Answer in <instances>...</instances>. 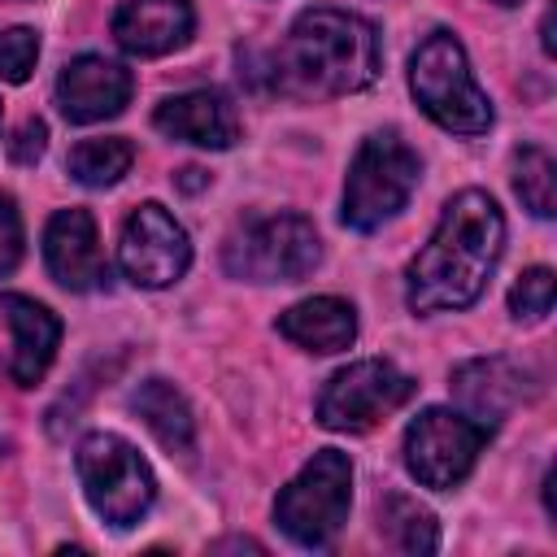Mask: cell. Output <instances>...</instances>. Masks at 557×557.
<instances>
[{
  "label": "cell",
  "instance_id": "obj_1",
  "mask_svg": "<svg viewBox=\"0 0 557 557\" xmlns=\"http://www.w3.org/2000/svg\"><path fill=\"white\" fill-rule=\"evenodd\" d=\"M505 248V218L496 200L479 187L457 191L426 248L409 261L405 270V300L413 313H444V309H466L483 296L487 274L496 270Z\"/></svg>",
  "mask_w": 557,
  "mask_h": 557
},
{
  "label": "cell",
  "instance_id": "obj_2",
  "mask_svg": "<svg viewBox=\"0 0 557 557\" xmlns=\"http://www.w3.org/2000/svg\"><path fill=\"white\" fill-rule=\"evenodd\" d=\"M383 48L379 30L344 9H305L278 52V74L296 91L348 96L379 78Z\"/></svg>",
  "mask_w": 557,
  "mask_h": 557
},
{
  "label": "cell",
  "instance_id": "obj_3",
  "mask_svg": "<svg viewBox=\"0 0 557 557\" xmlns=\"http://www.w3.org/2000/svg\"><path fill=\"white\" fill-rule=\"evenodd\" d=\"M409 87L422 113L453 135H483L492 126V104L470 74L466 48L448 30H431L418 44L409 61Z\"/></svg>",
  "mask_w": 557,
  "mask_h": 557
},
{
  "label": "cell",
  "instance_id": "obj_4",
  "mask_svg": "<svg viewBox=\"0 0 557 557\" xmlns=\"http://www.w3.org/2000/svg\"><path fill=\"white\" fill-rule=\"evenodd\" d=\"M418 178H422V161L396 131L366 135L348 165V183H344V209H339L344 226L379 231L409 205Z\"/></svg>",
  "mask_w": 557,
  "mask_h": 557
},
{
  "label": "cell",
  "instance_id": "obj_5",
  "mask_svg": "<svg viewBox=\"0 0 557 557\" xmlns=\"http://www.w3.org/2000/svg\"><path fill=\"white\" fill-rule=\"evenodd\" d=\"M318 261H322V239L313 222L300 213L252 218L222 248L226 274L244 283H300L318 270Z\"/></svg>",
  "mask_w": 557,
  "mask_h": 557
},
{
  "label": "cell",
  "instance_id": "obj_6",
  "mask_svg": "<svg viewBox=\"0 0 557 557\" xmlns=\"http://www.w3.org/2000/svg\"><path fill=\"white\" fill-rule=\"evenodd\" d=\"M352 505V466L339 448H318L300 474L278 492L274 500V522L283 527L287 540L305 548H326L335 531L348 522Z\"/></svg>",
  "mask_w": 557,
  "mask_h": 557
},
{
  "label": "cell",
  "instance_id": "obj_7",
  "mask_svg": "<svg viewBox=\"0 0 557 557\" xmlns=\"http://www.w3.org/2000/svg\"><path fill=\"white\" fill-rule=\"evenodd\" d=\"M74 461H78V483H83L87 505L109 527L126 531L148 513V505L157 496V479H152L148 461L135 453V444H126L113 431H91L78 444Z\"/></svg>",
  "mask_w": 557,
  "mask_h": 557
},
{
  "label": "cell",
  "instance_id": "obj_8",
  "mask_svg": "<svg viewBox=\"0 0 557 557\" xmlns=\"http://www.w3.org/2000/svg\"><path fill=\"white\" fill-rule=\"evenodd\" d=\"M418 392V383L409 374H400L392 361H352L344 370H335L318 396V422L326 431H370L374 422H383L387 413H396L400 405H409Z\"/></svg>",
  "mask_w": 557,
  "mask_h": 557
},
{
  "label": "cell",
  "instance_id": "obj_9",
  "mask_svg": "<svg viewBox=\"0 0 557 557\" xmlns=\"http://www.w3.org/2000/svg\"><path fill=\"white\" fill-rule=\"evenodd\" d=\"M487 444V426L457 409H422L405 431V466L422 487H453L474 470L479 448Z\"/></svg>",
  "mask_w": 557,
  "mask_h": 557
},
{
  "label": "cell",
  "instance_id": "obj_10",
  "mask_svg": "<svg viewBox=\"0 0 557 557\" xmlns=\"http://www.w3.org/2000/svg\"><path fill=\"white\" fill-rule=\"evenodd\" d=\"M117 265L135 287H170L191 265V239L157 200L139 205L117 239Z\"/></svg>",
  "mask_w": 557,
  "mask_h": 557
},
{
  "label": "cell",
  "instance_id": "obj_11",
  "mask_svg": "<svg viewBox=\"0 0 557 557\" xmlns=\"http://www.w3.org/2000/svg\"><path fill=\"white\" fill-rule=\"evenodd\" d=\"M131 87H135V78H131L126 65L87 52V57H74L61 70V78H57V104H61V113L70 122L87 126V122L117 117L126 109V100H131Z\"/></svg>",
  "mask_w": 557,
  "mask_h": 557
},
{
  "label": "cell",
  "instance_id": "obj_12",
  "mask_svg": "<svg viewBox=\"0 0 557 557\" xmlns=\"http://www.w3.org/2000/svg\"><path fill=\"white\" fill-rule=\"evenodd\" d=\"M44 261H48V274L70 292H96L109 283V265L87 209H57L48 218Z\"/></svg>",
  "mask_w": 557,
  "mask_h": 557
},
{
  "label": "cell",
  "instance_id": "obj_13",
  "mask_svg": "<svg viewBox=\"0 0 557 557\" xmlns=\"http://www.w3.org/2000/svg\"><path fill=\"white\" fill-rule=\"evenodd\" d=\"M535 387L522 374V366L505 361V357H474L466 366L453 370V396L461 405L466 418H474L479 426H496L518 400H527Z\"/></svg>",
  "mask_w": 557,
  "mask_h": 557
},
{
  "label": "cell",
  "instance_id": "obj_14",
  "mask_svg": "<svg viewBox=\"0 0 557 557\" xmlns=\"http://www.w3.org/2000/svg\"><path fill=\"white\" fill-rule=\"evenodd\" d=\"M0 322L13 331V352H9V374L17 387H35L61 344V322L48 305L30 296H0Z\"/></svg>",
  "mask_w": 557,
  "mask_h": 557
},
{
  "label": "cell",
  "instance_id": "obj_15",
  "mask_svg": "<svg viewBox=\"0 0 557 557\" xmlns=\"http://www.w3.org/2000/svg\"><path fill=\"white\" fill-rule=\"evenodd\" d=\"M152 126L170 139L196 144V148H231L239 139V117L231 109V100L222 91H183V96H165L152 113Z\"/></svg>",
  "mask_w": 557,
  "mask_h": 557
},
{
  "label": "cell",
  "instance_id": "obj_16",
  "mask_svg": "<svg viewBox=\"0 0 557 557\" xmlns=\"http://www.w3.org/2000/svg\"><path fill=\"white\" fill-rule=\"evenodd\" d=\"M196 30L191 0H126L113 13V39L131 57H165Z\"/></svg>",
  "mask_w": 557,
  "mask_h": 557
},
{
  "label": "cell",
  "instance_id": "obj_17",
  "mask_svg": "<svg viewBox=\"0 0 557 557\" xmlns=\"http://www.w3.org/2000/svg\"><path fill=\"white\" fill-rule=\"evenodd\" d=\"M278 335L305 352H344L357 339V313L339 296H309L278 313Z\"/></svg>",
  "mask_w": 557,
  "mask_h": 557
},
{
  "label": "cell",
  "instance_id": "obj_18",
  "mask_svg": "<svg viewBox=\"0 0 557 557\" xmlns=\"http://www.w3.org/2000/svg\"><path fill=\"white\" fill-rule=\"evenodd\" d=\"M131 409L144 418V426L170 448V453H191L196 448V418L183 400V392L165 379H144L135 392H131Z\"/></svg>",
  "mask_w": 557,
  "mask_h": 557
},
{
  "label": "cell",
  "instance_id": "obj_19",
  "mask_svg": "<svg viewBox=\"0 0 557 557\" xmlns=\"http://www.w3.org/2000/svg\"><path fill=\"white\" fill-rule=\"evenodd\" d=\"M131 161H135L131 139L109 135V139H83V144L70 152L65 170H70V178L83 183V187H113V183L131 170Z\"/></svg>",
  "mask_w": 557,
  "mask_h": 557
},
{
  "label": "cell",
  "instance_id": "obj_20",
  "mask_svg": "<svg viewBox=\"0 0 557 557\" xmlns=\"http://www.w3.org/2000/svg\"><path fill=\"white\" fill-rule=\"evenodd\" d=\"M379 527L392 535L396 548L405 553H435L440 548V527H435V513L426 505H418L413 496H387L383 500V513H379Z\"/></svg>",
  "mask_w": 557,
  "mask_h": 557
},
{
  "label": "cell",
  "instance_id": "obj_21",
  "mask_svg": "<svg viewBox=\"0 0 557 557\" xmlns=\"http://www.w3.org/2000/svg\"><path fill=\"white\" fill-rule=\"evenodd\" d=\"M513 191L535 218L557 213V165L544 148L527 144V148L513 152Z\"/></svg>",
  "mask_w": 557,
  "mask_h": 557
},
{
  "label": "cell",
  "instance_id": "obj_22",
  "mask_svg": "<svg viewBox=\"0 0 557 557\" xmlns=\"http://www.w3.org/2000/svg\"><path fill=\"white\" fill-rule=\"evenodd\" d=\"M553 300H557V278H553L548 265L522 270L518 283L509 287V313H513L518 322H540V318H548Z\"/></svg>",
  "mask_w": 557,
  "mask_h": 557
},
{
  "label": "cell",
  "instance_id": "obj_23",
  "mask_svg": "<svg viewBox=\"0 0 557 557\" xmlns=\"http://www.w3.org/2000/svg\"><path fill=\"white\" fill-rule=\"evenodd\" d=\"M35 61H39V35L30 26L0 30V78L4 83H26Z\"/></svg>",
  "mask_w": 557,
  "mask_h": 557
},
{
  "label": "cell",
  "instance_id": "obj_24",
  "mask_svg": "<svg viewBox=\"0 0 557 557\" xmlns=\"http://www.w3.org/2000/svg\"><path fill=\"white\" fill-rule=\"evenodd\" d=\"M22 261V218L13 196L0 191V274H9Z\"/></svg>",
  "mask_w": 557,
  "mask_h": 557
},
{
  "label": "cell",
  "instance_id": "obj_25",
  "mask_svg": "<svg viewBox=\"0 0 557 557\" xmlns=\"http://www.w3.org/2000/svg\"><path fill=\"white\" fill-rule=\"evenodd\" d=\"M44 148H48V126H44L39 117H26V122L17 126V135H13V144H9V157H13L17 165H35V161L44 157Z\"/></svg>",
  "mask_w": 557,
  "mask_h": 557
},
{
  "label": "cell",
  "instance_id": "obj_26",
  "mask_svg": "<svg viewBox=\"0 0 557 557\" xmlns=\"http://www.w3.org/2000/svg\"><path fill=\"white\" fill-rule=\"evenodd\" d=\"M178 183H183V187H187V191H191V187H200V183H205V170H196V165H187V170H183V178H178Z\"/></svg>",
  "mask_w": 557,
  "mask_h": 557
},
{
  "label": "cell",
  "instance_id": "obj_27",
  "mask_svg": "<svg viewBox=\"0 0 557 557\" xmlns=\"http://www.w3.org/2000/svg\"><path fill=\"white\" fill-rule=\"evenodd\" d=\"M492 4H500V9H513V4H522V0H492Z\"/></svg>",
  "mask_w": 557,
  "mask_h": 557
},
{
  "label": "cell",
  "instance_id": "obj_28",
  "mask_svg": "<svg viewBox=\"0 0 557 557\" xmlns=\"http://www.w3.org/2000/svg\"><path fill=\"white\" fill-rule=\"evenodd\" d=\"M4 453H9V440H4V435H0V461H4Z\"/></svg>",
  "mask_w": 557,
  "mask_h": 557
}]
</instances>
